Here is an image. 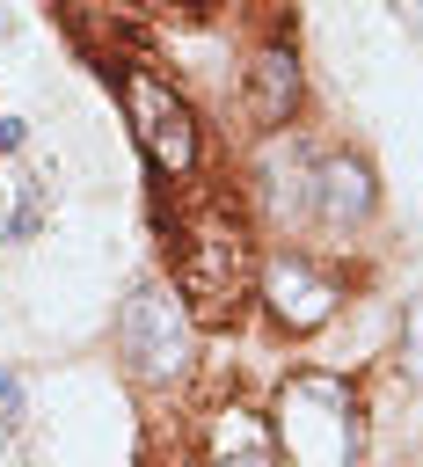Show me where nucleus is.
Returning <instances> with one entry per match:
<instances>
[{"mask_svg": "<svg viewBox=\"0 0 423 467\" xmlns=\"http://www.w3.org/2000/svg\"><path fill=\"white\" fill-rule=\"evenodd\" d=\"M175 299L190 306V321L204 328H226L248 299V277H255V241H248V219L226 204V197H204L175 219Z\"/></svg>", "mask_w": 423, "mask_h": 467, "instance_id": "obj_1", "label": "nucleus"}, {"mask_svg": "<svg viewBox=\"0 0 423 467\" xmlns=\"http://www.w3.org/2000/svg\"><path fill=\"white\" fill-rule=\"evenodd\" d=\"M357 394L335 372H292L270 401L277 467H357Z\"/></svg>", "mask_w": 423, "mask_h": 467, "instance_id": "obj_2", "label": "nucleus"}, {"mask_svg": "<svg viewBox=\"0 0 423 467\" xmlns=\"http://www.w3.org/2000/svg\"><path fill=\"white\" fill-rule=\"evenodd\" d=\"M109 80H117V95H124V117H131V131H139L146 168L168 175V182H182V175L197 168V153H204V131H197V117H190V102H182L146 58L109 66Z\"/></svg>", "mask_w": 423, "mask_h": 467, "instance_id": "obj_3", "label": "nucleus"}, {"mask_svg": "<svg viewBox=\"0 0 423 467\" xmlns=\"http://www.w3.org/2000/svg\"><path fill=\"white\" fill-rule=\"evenodd\" d=\"M190 343H197L190 306H182L160 277L131 285V299L117 306V358L131 365V379H139V387H175V379L190 372Z\"/></svg>", "mask_w": 423, "mask_h": 467, "instance_id": "obj_4", "label": "nucleus"}, {"mask_svg": "<svg viewBox=\"0 0 423 467\" xmlns=\"http://www.w3.org/2000/svg\"><path fill=\"white\" fill-rule=\"evenodd\" d=\"M255 285H263V299H270V314L284 328H321L335 314V299H343V277L321 255H306V248H277L255 270Z\"/></svg>", "mask_w": 423, "mask_h": 467, "instance_id": "obj_5", "label": "nucleus"}, {"mask_svg": "<svg viewBox=\"0 0 423 467\" xmlns=\"http://www.w3.org/2000/svg\"><path fill=\"white\" fill-rule=\"evenodd\" d=\"M306 212L328 226V234H350L372 219V168L350 161V153H328L314 161V182H306Z\"/></svg>", "mask_w": 423, "mask_h": 467, "instance_id": "obj_6", "label": "nucleus"}, {"mask_svg": "<svg viewBox=\"0 0 423 467\" xmlns=\"http://www.w3.org/2000/svg\"><path fill=\"white\" fill-rule=\"evenodd\" d=\"M292 109H299V58H292L284 44H263L255 66H248V117H255L263 131H277Z\"/></svg>", "mask_w": 423, "mask_h": 467, "instance_id": "obj_7", "label": "nucleus"}, {"mask_svg": "<svg viewBox=\"0 0 423 467\" xmlns=\"http://www.w3.org/2000/svg\"><path fill=\"white\" fill-rule=\"evenodd\" d=\"M212 467H277L270 431H255L241 409H226V416L212 423Z\"/></svg>", "mask_w": 423, "mask_h": 467, "instance_id": "obj_8", "label": "nucleus"}, {"mask_svg": "<svg viewBox=\"0 0 423 467\" xmlns=\"http://www.w3.org/2000/svg\"><path fill=\"white\" fill-rule=\"evenodd\" d=\"M29 226H36V197H22V212H15V219H7V234H15V241H22V234H29Z\"/></svg>", "mask_w": 423, "mask_h": 467, "instance_id": "obj_9", "label": "nucleus"}, {"mask_svg": "<svg viewBox=\"0 0 423 467\" xmlns=\"http://www.w3.org/2000/svg\"><path fill=\"white\" fill-rule=\"evenodd\" d=\"M0 409H7V416H15V409H22V387H15V379H7V372H0Z\"/></svg>", "mask_w": 423, "mask_h": 467, "instance_id": "obj_10", "label": "nucleus"}, {"mask_svg": "<svg viewBox=\"0 0 423 467\" xmlns=\"http://www.w3.org/2000/svg\"><path fill=\"white\" fill-rule=\"evenodd\" d=\"M15 146H22V124H15V117H0V153H15Z\"/></svg>", "mask_w": 423, "mask_h": 467, "instance_id": "obj_11", "label": "nucleus"}]
</instances>
